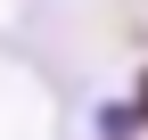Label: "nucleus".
I'll return each instance as SVG.
<instances>
[{
    "mask_svg": "<svg viewBox=\"0 0 148 140\" xmlns=\"http://www.w3.org/2000/svg\"><path fill=\"white\" fill-rule=\"evenodd\" d=\"M132 107H140V124H148V74H140V99H132Z\"/></svg>",
    "mask_w": 148,
    "mask_h": 140,
    "instance_id": "1",
    "label": "nucleus"
}]
</instances>
